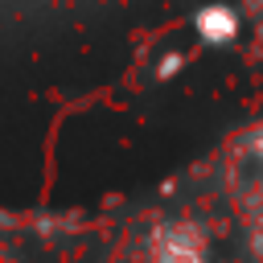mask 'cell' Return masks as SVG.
Masks as SVG:
<instances>
[{"mask_svg":"<svg viewBox=\"0 0 263 263\" xmlns=\"http://www.w3.org/2000/svg\"><path fill=\"white\" fill-rule=\"evenodd\" d=\"M197 33H201L205 41H226V37L234 33L230 8H201V12H197Z\"/></svg>","mask_w":263,"mask_h":263,"instance_id":"cell-2","label":"cell"},{"mask_svg":"<svg viewBox=\"0 0 263 263\" xmlns=\"http://www.w3.org/2000/svg\"><path fill=\"white\" fill-rule=\"evenodd\" d=\"M0 263H12V255H4V251H0Z\"/></svg>","mask_w":263,"mask_h":263,"instance_id":"cell-3","label":"cell"},{"mask_svg":"<svg viewBox=\"0 0 263 263\" xmlns=\"http://www.w3.org/2000/svg\"><path fill=\"white\" fill-rule=\"evenodd\" d=\"M259 152H263V140H259Z\"/></svg>","mask_w":263,"mask_h":263,"instance_id":"cell-4","label":"cell"},{"mask_svg":"<svg viewBox=\"0 0 263 263\" xmlns=\"http://www.w3.org/2000/svg\"><path fill=\"white\" fill-rule=\"evenodd\" d=\"M201 238L189 230V226H173L156 238V251H152V263H201Z\"/></svg>","mask_w":263,"mask_h":263,"instance_id":"cell-1","label":"cell"}]
</instances>
